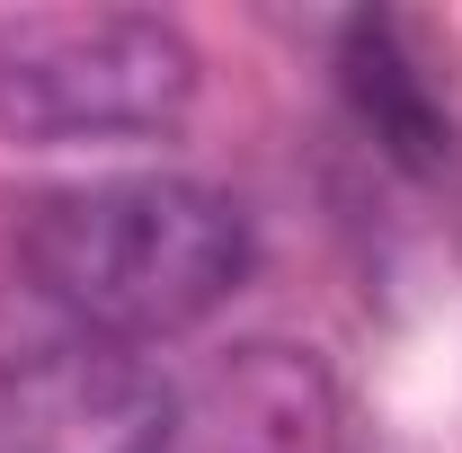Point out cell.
<instances>
[{
  "instance_id": "2",
  "label": "cell",
  "mask_w": 462,
  "mask_h": 453,
  "mask_svg": "<svg viewBox=\"0 0 462 453\" xmlns=\"http://www.w3.org/2000/svg\"><path fill=\"white\" fill-rule=\"evenodd\" d=\"M205 62L161 9H9L0 18V143L18 152H116L187 125Z\"/></svg>"
},
{
  "instance_id": "1",
  "label": "cell",
  "mask_w": 462,
  "mask_h": 453,
  "mask_svg": "<svg viewBox=\"0 0 462 453\" xmlns=\"http://www.w3.org/2000/svg\"><path fill=\"white\" fill-rule=\"evenodd\" d=\"M27 284L71 320V338L152 347L214 320L258 267L249 214L187 170L80 178L27 205L18 223Z\"/></svg>"
},
{
  "instance_id": "4",
  "label": "cell",
  "mask_w": 462,
  "mask_h": 453,
  "mask_svg": "<svg viewBox=\"0 0 462 453\" xmlns=\"http://www.w3.org/2000/svg\"><path fill=\"white\" fill-rule=\"evenodd\" d=\"M161 453H338V383L311 347L249 338L170 392Z\"/></svg>"
},
{
  "instance_id": "3",
  "label": "cell",
  "mask_w": 462,
  "mask_h": 453,
  "mask_svg": "<svg viewBox=\"0 0 462 453\" xmlns=\"http://www.w3.org/2000/svg\"><path fill=\"white\" fill-rule=\"evenodd\" d=\"M170 374L143 347L45 338L0 356V453H161Z\"/></svg>"
},
{
  "instance_id": "5",
  "label": "cell",
  "mask_w": 462,
  "mask_h": 453,
  "mask_svg": "<svg viewBox=\"0 0 462 453\" xmlns=\"http://www.w3.org/2000/svg\"><path fill=\"white\" fill-rule=\"evenodd\" d=\"M338 71H346L356 116L374 125V143H383L392 161H409V170H445V152H454V116H445L436 80L418 71V54H409V36L392 27V18H356Z\"/></svg>"
}]
</instances>
